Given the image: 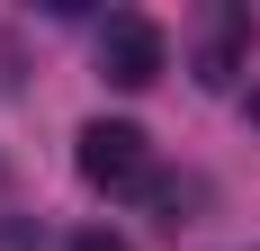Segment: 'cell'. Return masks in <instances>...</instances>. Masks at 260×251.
Segmentation results:
<instances>
[{
    "instance_id": "2",
    "label": "cell",
    "mask_w": 260,
    "mask_h": 251,
    "mask_svg": "<svg viewBox=\"0 0 260 251\" xmlns=\"http://www.w3.org/2000/svg\"><path fill=\"white\" fill-rule=\"evenodd\" d=\"M161 63H171V36H161L153 18L117 9V18L99 27V81H117V90H153Z\"/></svg>"
},
{
    "instance_id": "3",
    "label": "cell",
    "mask_w": 260,
    "mask_h": 251,
    "mask_svg": "<svg viewBox=\"0 0 260 251\" xmlns=\"http://www.w3.org/2000/svg\"><path fill=\"white\" fill-rule=\"evenodd\" d=\"M242 45H251V18H242V9H215L207 36H198V81H207V90H224V81L242 72Z\"/></svg>"
},
{
    "instance_id": "4",
    "label": "cell",
    "mask_w": 260,
    "mask_h": 251,
    "mask_svg": "<svg viewBox=\"0 0 260 251\" xmlns=\"http://www.w3.org/2000/svg\"><path fill=\"white\" fill-rule=\"evenodd\" d=\"M63 251H135V242H117V233H108V225H90V233H72V242H63Z\"/></svg>"
},
{
    "instance_id": "1",
    "label": "cell",
    "mask_w": 260,
    "mask_h": 251,
    "mask_svg": "<svg viewBox=\"0 0 260 251\" xmlns=\"http://www.w3.org/2000/svg\"><path fill=\"white\" fill-rule=\"evenodd\" d=\"M72 162H81L90 189H144V179H153V135L126 125V117H90L72 135Z\"/></svg>"
},
{
    "instance_id": "5",
    "label": "cell",
    "mask_w": 260,
    "mask_h": 251,
    "mask_svg": "<svg viewBox=\"0 0 260 251\" xmlns=\"http://www.w3.org/2000/svg\"><path fill=\"white\" fill-rule=\"evenodd\" d=\"M251 125H260V90H251Z\"/></svg>"
}]
</instances>
